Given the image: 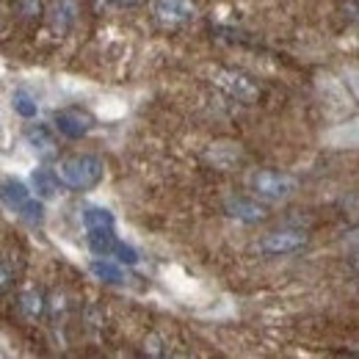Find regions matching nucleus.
I'll list each match as a JSON object with an SVG mask.
<instances>
[{"label":"nucleus","instance_id":"obj_7","mask_svg":"<svg viewBox=\"0 0 359 359\" xmlns=\"http://www.w3.org/2000/svg\"><path fill=\"white\" fill-rule=\"evenodd\" d=\"M216 83H219L224 91H229L232 97L243 100V102L257 100V86H255L252 81H246L243 75H238V72H226V69L216 72Z\"/></svg>","mask_w":359,"mask_h":359},{"label":"nucleus","instance_id":"obj_19","mask_svg":"<svg viewBox=\"0 0 359 359\" xmlns=\"http://www.w3.org/2000/svg\"><path fill=\"white\" fill-rule=\"evenodd\" d=\"M28 144L39 152V155H53V147H55V141H53V133L47 130V128H34L31 133H28Z\"/></svg>","mask_w":359,"mask_h":359},{"label":"nucleus","instance_id":"obj_4","mask_svg":"<svg viewBox=\"0 0 359 359\" xmlns=\"http://www.w3.org/2000/svg\"><path fill=\"white\" fill-rule=\"evenodd\" d=\"M91 116L81 108H61L55 114V128L67 138H83L91 130Z\"/></svg>","mask_w":359,"mask_h":359},{"label":"nucleus","instance_id":"obj_9","mask_svg":"<svg viewBox=\"0 0 359 359\" xmlns=\"http://www.w3.org/2000/svg\"><path fill=\"white\" fill-rule=\"evenodd\" d=\"M163 282L169 285L172 293H177L180 299H194L199 293V282L194 276H188L182 269H177V266H169L163 271Z\"/></svg>","mask_w":359,"mask_h":359},{"label":"nucleus","instance_id":"obj_27","mask_svg":"<svg viewBox=\"0 0 359 359\" xmlns=\"http://www.w3.org/2000/svg\"><path fill=\"white\" fill-rule=\"evenodd\" d=\"M6 285V271H3V266H0V287Z\"/></svg>","mask_w":359,"mask_h":359},{"label":"nucleus","instance_id":"obj_25","mask_svg":"<svg viewBox=\"0 0 359 359\" xmlns=\"http://www.w3.org/2000/svg\"><path fill=\"white\" fill-rule=\"evenodd\" d=\"M20 11L25 17H36L39 14V0H20Z\"/></svg>","mask_w":359,"mask_h":359},{"label":"nucleus","instance_id":"obj_16","mask_svg":"<svg viewBox=\"0 0 359 359\" xmlns=\"http://www.w3.org/2000/svg\"><path fill=\"white\" fill-rule=\"evenodd\" d=\"M89 246L97 257H111V255H114V246H116V238H114L111 229L89 232Z\"/></svg>","mask_w":359,"mask_h":359},{"label":"nucleus","instance_id":"obj_13","mask_svg":"<svg viewBox=\"0 0 359 359\" xmlns=\"http://www.w3.org/2000/svg\"><path fill=\"white\" fill-rule=\"evenodd\" d=\"M91 273L100 279V282H122L125 279V271L119 263H111V260H105V257H97V260H91Z\"/></svg>","mask_w":359,"mask_h":359},{"label":"nucleus","instance_id":"obj_22","mask_svg":"<svg viewBox=\"0 0 359 359\" xmlns=\"http://www.w3.org/2000/svg\"><path fill=\"white\" fill-rule=\"evenodd\" d=\"M42 296L36 293V290H28L25 296H22V313H25V318H36V315L42 313Z\"/></svg>","mask_w":359,"mask_h":359},{"label":"nucleus","instance_id":"obj_11","mask_svg":"<svg viewBox=\"0 0 359 359\" xmlns=\"http://www.w3.org/2000/svg\"><path fill=\"white\" fill-rule=\"evenodd\" d=\"M241 144H235V141H216L210 149H208V161L213 163V166H219V169H229V166H235L238 161H241Z\"/></svg>","mask_w":359,"mask_h":359},{"label":"nucleus","instance_id":"obj_23","mask_svg":"<svg viewBox=\"0 0 359 359\" xmlns=\"http://www.w3.org/2000/svg\"><path fill=\"white\" fill-rule=\"evenodd\" d=\"M114 257H116V263H128V266H135V263H138V252H135L133 246L122 243V241H116V246H114Z\"/></svg>","mask_w":359,"mask_h":359},{"label":"nucleus","instance_id":"obj_15","mask_svg":"<svg viewBox=\"0 0 359 359\" xmlns=\"http://www.w3.org/2000/svg\"><path fill=\"white\" fill-rule=\"evenodd\" d=\"M114 216L108 213V210H102V208H89V210H83V226H86V232H100V229H114Z\"/></svg>","mask_w":359,"mask_h":359},{"label":"nucleus","instance_id":"obj_21","mask_svg":"<svg viewBox=\"0 0 359 359\" xmlns=\"http://www.w3.org/2000/svg\"><path fill=\"white\" fill-rule=\"evenodd\" d=\"M17 213H20L25 222H31V224H42V219H45V205L36 202V199H28Z\"/></svg>","mask_w":359,"mask_h":359},{"label":"nucleus","instance_id":"obj_14","mask_svg":"<svg viewBox=\"0 0 359 359\" xmlns=\"http://www.w3.org/2000/svg\"><path fill=\"white\" fill-rule=\"evenodd\" d=\"M11 105H14V114H20L22 119H34V116L39 114V102H36V97H34L31 91H25V89L14 91Z\"/></svg>","mask_w":359,"mask_h":359},{"label":"nucleus","instance_id":"obj_8","mask_svg":"<svg viewBox=\"0 0 359 359\" xmlns=\"http://www.w3.org/2000/svg\"><path fill=\"white\" fill-rule=\"evenodd\" d=\"M226 213L238 222H246V224H257V222L266 219V208L257 205L255 199H243V196L226 199Z\"/></svg>","mask_w":359,"mask_h":359},{"label":"nucleus","instance_id":"obj_17","mask_svg":"<svg viewBox=\"0 0 359 359\" xmlns=\"http://www.w3.org/2000/svg\"><path fill=\"white\" fill-rule=\"evenodd\" d=\"M72 20H75V3H72V0H61V3L53 8V28H55L58 34H64Z\"/></svg>","mask_w":359,"mask_h":359},{"label":"nucleus","instance_id":"obj_5","mask_svg":"<svg viewBox=\"0 0 359 359\" xmlns=\"http://www.w3.org/2000/svg\"><path fill=\"white\" fill-rule=\"evenodd\" d=\"M315 83H318V91H320L323 102H329V105H334V108H348V105H351V94L346 91V83L337 81L334 75L323 72V75L315 78Z\"/></svg>","mask_w":359,"mask_h":359},{"label":"nucleus","instance_id":"obj_20","mask_svg":"<svg viewBox=\"0 0 359 359\" xmlns=\"http://www.w3.org/2000/svg\"><path fill=\"white\" fill-rule=\"evenodd\" d=\"M128 114V105L122 100H114V97H105L97 102V116L100 119H122Z\"/></svg>","mask_w":359,"mask_h":359},{"label":"nucleus","instance_id":"obj_26","mask_svg":"<svg viewBox=\"0 0 359 359\" xmlns=\"http://www.w3.org/2000/svg\"><path fill=\"white\" fill-rule=\"evenodd\" d=\"M144 348H147V354H152V357H161V354H163V348H161V340H158V337H149Z\"/></svg>","mask_w":359,"mask_h":359},{"label":"nucleus","instance_id":"obj_3","mask_svg":"<svg viewBox=\"0 0 359 359\" xmlns=\"http://www.w3.org/2000/svg\"><path fill=\"white\" fill-rule=\"evenodd\" d=\"M304 243H307V235H304L302 229H282V232H269V235L260 241V252L276 257V255L299 252Z\"/></svg>","mask_w":359,"mask_h":359},{"label":"nucleus","instance_id":"obj_18","mask_svg":"<svg viewBox=\"0 0 359 359\" xmlns=\"http://www.w3.org/2000/svg\"><path fill=\"white\" fill-rule=\"evenodd\" d=\"M31 182H34V188H36V194L39 196H55L58 194V185H55V175L53 172H45V169H36L34 175H31Z\"/></svg>","mask_w":359,"mask_h":359},{"label":"nucleus","instance_id":"obj_2","mask_svg":"<svg viewBox=\"0 0 359 359\" xmlns=\"http://www.w3.org/2000/svg\"><path fill=\"white\" fill-rule=\"evenodd\" d=\"M252 188L271 202H285L299 191V180L293 175H282V172H257L252 177Z\"/></svg>","mask_w":359,"mask_h":359},{"label":"nucleus","instance_id":"obj_10","mask_svg":"<svg viewBox=\"0 0 359 359\" xmlns=\"http://www.w3.org/2000/svg\"><path fill=\"white\" fill-rule=\"evenodd\" d=\"M28 199H31V191H28L20 180H11V177L0 180V202H3L8 210H14V213H17Z\"/></svg>","mask_w":359,"mask_h":359},{"label":"nucleus","instance_id":"obj_24","mask_svg":"<svg viewBox=\"0 0 359 359\" xmlns=\"http://www.w3.org/2000/svg\"><path fill=\"white\" fill-rule=\"evenodd\" d=\"M58 86L64 91H69V94H89V91H94V86L86 83V81H81V78H61Z\"/></svg>","mask_w":359,"mask_h":359},{"label":"nucleus","instance_id":"obj_6","mask_svg":"<svg viewBox=\"0 0 359 359\" xmlns=\"http://www.w3.org/2000/svg\"><path fill=\"white\" fill-rule=\"evenodd\" d=\"M152 11L163 22H185L196 17V6L191 0H155Z\"/></svg>","mask_w":359,"mask_h":359},{"label":"nucleus","instance_id":"obj_12","mask_svg":"<svg viewBox=\"0 0 359 359\" xmlns=\"http://www.w3.org/2000/svg\"><path fill=\"white\" fill-rule=\"evenodd\" d=\"M323 144L326 147H334V149H354L357 147V125L354 122L334 125L332 130L323 133Z\"/></svg>","mask_w":359,"mask_h":359},{"label":"nucleus","instance_id":"obj_1","mask_svg":"<svg viewBox=\"0 0 359 359\" xmlns=\"http://www.w3.org/2000/svg\"><path fill=\"white\" fill-rule=\"evenodd\" d=\"M102 175H105V166L97 155H72V158L58 161V166H55V177L75 191L94 188L102 180Z\"/></svg>","mask_w":359,"mask_h":359},{"label":"nucleus","instance_id":"obj_28","mask_svg":"<svg viewBox=\"0 0 359 359\" xmlns=\"http://www.w3.org/2000/svg\"><path fill=\"white\" fill-rule=\"evenodd\" d=\"M122 3H135V0H122Z\"/></svg>","mask_w":359,"mask_h":359}]
</instances>
